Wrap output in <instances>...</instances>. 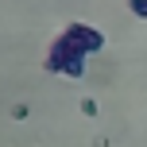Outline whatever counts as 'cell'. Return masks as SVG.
I'll list each match as a JSON object with an SVG mask.
<instances>
[{
	"mask_svg": "<svg viewBox=\"0 0 147 147\" xmlns=\"http://www.w3.org/2000/svg\"><path fill=\"white\" fill-rule=\"evenodd\" d=\"M105 47V35L89 23H70L58 39H54L51 54H47L43 66L51 74H66V78H85V58L93 51Z\"/></svg>",
	"mask_w": 147,
	"mask_h": 147,
	"instance_id": "6da1fadb",
	"label": "cell"
},
{
	"mask_svg": "<svg viewBox=\"0 0 147 147\" xmlns=\"http://www.w3.org/2000/svg\"><path fill=\"white\" fill-rule=\"evenodd\" d=\"M128 8H132L136 20H147V0H128Z\"/></svg>",
	"mask_w": 147,
	"mask_h": 147,
	"instance_id": "7a4b0ae2",
	"label": "cell"
},
{
	"mask_svg": "<svg viewBox=\"0 0 147 147\" xmlns=\"http://www.w3.org/2000/svg\"><path fill=\"white\" fill-rule=\"evenodd\" d=\"M81 112H85V116H97V101H93V97H85V101H81Z\"/></svg>",
	"mask_w": 147,
	"mask_h": 147,
	"instance_id": "3957f363",
	"label": "cell"
},
{
	"mask_svg": "<svg viewBox=\"0 0 147 147\" xmlns=\"http://www.w3.org/2000/svg\"><path fill=\"white\" fill-rule=\"evenodd\" d=\"M27 116H31L27 105H16V109H12V120H27Z\"/></svg>",
	"mask_w": 147,
	"mask_h": 147,
	"instance_id": "277c9868",
	"label": "cell"
}]
</instances>
